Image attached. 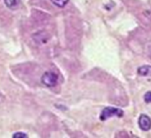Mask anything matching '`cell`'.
<instances>
[{
	"mask_svg": "<svg viewBox=\"0 0 151 138\" xmlns=\"http://www.w3.org/2000/svg\"><path fill=\"white\" fill-rule=\"evenodd\" d=\"M58 79H59V77H58V75L55 74L54 72L49 71L45 72L42 75L41 82H42L43 85H45L47 87H53V86H55V84L58 83Z\"/></svg>",
	"mask_w": 151,
	"mask_h": 138,
	"instance_id": "obj_2",
	"label": "cell"
},
{
	"mask_svg": "<svg viewBox=\"0 0 151 138\" xmlns=\"http://www.w3.org/2000/svg\"><path fill=\"white\" fill-rule=\"evenodd\" d=\"M114 116H116V117H122L124 116V112H122L120 108H116V107H106L101 111V121H106V119H108L110 117H114Z\"/></svg>",
	"mask_w": 151,
	"mask_h": 138,
	"instance_id": "obj_1",
	"label": "cell"
},
{
	"mask_svg": "<svg viewBox=\"0 0 151 138\" xmlns=\"http://www.w3.org/2000/svg\"><path fill=\"white\" fill-rule=\"evenodd\" d=\"M33 39L35 40V42L44 44V43H46V42L49 41V35L46 34V32L44 30H41V31H38L37 33L33 34Z\"/></svg>",
	"mask_w": 151,
	"mask_h": 138,
	"instance_id": "obj_4",
	"label": "cell"
},
{
	"mask_svg": "<svg viewBox=\"0 0 151 138\" xmlns=\"http://www.w3.org/2000/svg\"><path fill=\"white\" fill-rule=\"evenodd\" d=\"M51 2L56 7H59V8H63L67 4L68 0H51Z\"/></svg>",
	"mask_w": 151,
	"mask_h": 138,
	"instance_id": "obj_7",
	"label": "cell"
},
{
	"mask_svg": "<svg viewBox=\"0 0 151 138\" xmlns=\"http://www.w3.org/2000/svg\"><path fill=\"white\" fill-rule=\"evenodd\" d=\"M138 125L139 127L143 130V131H148L151 129V118L148 115H140L138 119Z\"/></svg>",
	"mask_w": 151,
	"mask_h": 138,
	"instance_id": "obj_3",
	"label": "cell"
},
{
	"mask_svg": "<svg viewBox=\"0 0 151 138\" xmlns=\"http://www.w3.org/2000/svg\"><path fill=\"white\" fill-rule=\"evenodd\" d=\"M143 100L146 103L148 104H151V92H147L145 94V96H143Z\"/></svg>",
	"mask_w": 151,
	"mask_h": 138,
	"instance_id": "obj_9",
	"label": "cell"
},
{
	"mask_svg": "<svg viewBox=\"0 0 151 138\" xmlns=\"http://www.w3.org/2000/svg\"><path fill=\"white\" fill-rule=\"evenodd\" d=\"M148 54H149V56H150L151 59V46H149V49H148Z\"/></svg>",
	"mask_w": 151,
	"mask_h": 138,
	"instance_id": "obj_10",
	"label": "cell"
},
{
	"mask_svg": "<svg viewBox=\"0 0 151 138\" xmlns=\"http://www.w3.org/2000/svg\"><path fill=\"white\" fill-rule=\"evenodd\" d=\"M138 74L140 76H151L150 65H142L138 69Z\"/></svg>",
	"mask_w": 151,
	"mask_h": 138,
	"instance_id": "obj_5",
	"label": "cell"
},
{
	"mask_svg": "<svg viewBox=\"0 0 151 138\" xmlns=\"http://www.w3.org/2000/svg\"><path fill=\"white\" fill-rule=\"evenodd\" d=\"M13 138H27L28 137V135L25 134V133H20V131H18V133H14L12 136Z\"/></svg>",
	"mask_w": 151,
	"mask_h": 138,
	"instance_id": "obj_8",
	"label": "cell"
},
{
	"mask_svg": "<svg viewBox=\"0 0 151 138\" xmlns=\"http://www.w3.org/2000/svg\"><path fill=\"white\" fill-rule=\"evenodd\" d=\"M4 4L11 10H16L20 6V0H4Z\"/></svg>",
	"mask_w": 151,
	"mask_h": 138,
	"instance_id": "obj_6",
	"label": "cell"
}]
</instances>
